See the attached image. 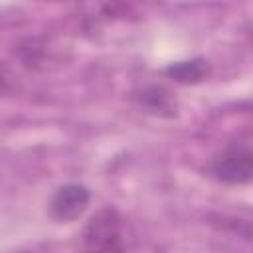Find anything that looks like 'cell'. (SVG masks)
Instances as JSON below:
<instances>
[{"label": "cell", "instance_id": "obj_7", "mask_svg": "<svg viewBox=\"0 0 253 253\" xmlns=\"http://www.w3.org/2000/svg\"><path fill=\"white\" fill-rule=\"evenodd\" d=\"M83 253H87V251H83Z\"/></svg>", "mask_w": 253, "mask_h": 253}, {"label": "cell", "instance_id": "obj_6", "mask_svg": "<svg viewBox=\"0 0 253 253\" xmlns=\"http://www.w3.org/2000/svg\"><path fill=\"white\" fill-rule=\"evenodd\" d=\"M10 73H8V69L0 63V91H6L8 89V85H10Z\"/></svg>", "mask_w": 253, "mask_h": 253}, {"label": "cell", "instance_id": "obj_1", "mask_svg": "<svg viewBox=\"0 0 253 253\" xmlns=\"http://www.w3.org/2000/svg\"><path fill=\"white\" fill-rule=\"evenodd\" d=\"M83 251L87 253H125L126 251V227L123 215L105 206L85 225Z\"/></svg>", "mask_w": 253, "mask_h": 253}, {"label": "cell", "instance_id": "obj_5", "mask_svg": "<svg viewBox=\"0 0 253 253\" xmlns=\"http://www.w3.org/2000/svg\"><path fill=\"white\" fill-rule=\"evenodd\" d=\"M164 73L178 81V83H184V85H196L200 81H204L210 73V65L204 57H192V59H186V61H176L172 65H168L164 69Z\"/></svg>", "mask_w": 253, "mask_h": 253}, {"label": "cell", "instance_id": "obj_3", "mask_svg": "<svg viewBox=\"0 0 253 253\" xmlns=\"http://www.w3.org/2000/svg\"><path fill=\"white\" fill-rule=\"evenodd\" d=\"M91 202V192L83 184H63L55 190L49 200V213L53 219L61 223H69L79 219Z\"/></svg>", "mask_w": 253, "mask_h": 253}, {"label": "cell", "instance_id": "obj_4", "mask_svg": "<svg viewBox=\"0 0 253 253\" xmlns=\"http://www.w3.org/2000/svg\"><path fill=\"white\" fill-rule=\"evenodd\" d=\"M132 99L140 107H144L148 113H154L160 117H174L178 111L176 97L164 85H146V87L134 91Z\"/></svg>", "mask_w": 253, "mask_h": 253}, {"label": "cell", "instance_id": "obj_2", "mask_svg": "<svg viewBox=\"0 0 253 253\" xmlns=\"http://www.w3.org/2000/svg\"><path fill=\"white\" fill-rule=\"evenodd\" d=\"M211 174L223 184H245L253 176V154L249 146L233 144L211 162Z\"/></svg>", "mask_w": 253, "mask_h": 253}]
</instances>
